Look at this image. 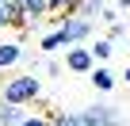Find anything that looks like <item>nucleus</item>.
Wrapping results in <instances>:
<instances>
[{"label":"nucleus","instance_id":"f03ea898","mask_svg":"<svg viewBox=\"0 0 130 126\" xmlns=\"http://www.w3.org/2000/svg\"><path fill=\"white\" fill-rule=\"evenodd\" d=\"M92 31H96V19H88V15H61L57 19V27H54V34H57V42L61 46H77V42H88L92 38Z\"/></svg>","mask_w":130,"mask_h":126},{"label":"nucleus","instance_id":"7ed1b4c3","mask_svg":"<svg viewBox=\"0 0 130 126\" xmlns=\"http://www.w3.org/2000/svg\"><path fill=\"white\" fill-rule=\"evenodd\" d=\"M65 69L69 73H77V77H88L92 69H96V57H92V50L84 46V42H77V46H65Z\"/></svg>","mask_w":130,"mask_h":126},{"label":"nucleus","instance_id":"9b49d317","mask_svg":"<svg viewBox=\"0 0 130 126\" xmlns=\"http://www.w3.org/2000/svg\"><path fill=\"white\" fill-rule=\"evenodd\" d=\"M54 126H88L84 122V111H61V115H50Z\"/></svg>","mask_w":130,"mask_h":126},{"label":"nucleus","instance_id":"f8f14e48","mask_svg":"<svg viewBox=\"0 0 130 126\" xmlns=\"http://www.w3.org/2000/svg\"><path fill=\"white\" fill-rule=\"evenodd\" d=\"M103 4H107V0H80V4H77V15H88V19H96V15L103 12Z\"/></svg>","mask_w":130,"mask_h":126},{"label":"nucleus","instance_id":"0eeeda50","mask_svg":"<svg viewBox=\"0 0 130 126\" xmlns=\"http://www.w3.org/2000/svg\"><path fill=\"white\" fill-rule=\"evenodd\" d=\"M19 61H23V46H19V42H4V38H0V73L15 69Z\"/></svg>","mask_w":130,"mask_h":126},{"label":"nucleus","instance_id":"39448f33","mask_svg":"<svg viewBox=\"0 0 130 126\" xmlns=\"http://www.w3.org/2000/svg\"><path fill=\"white\" fill-rule=\"evenodd\" d=\"M4 27H31V19L15 8V0H0V31H4Z\"/></svg>","mask_w":130,"mask_h":126},{"label":"nucleus","instance_id":"1a4fd4ad","mask_svg":"<svg viewBox=\"0 0 130 126\" xmlns=\"http://www.w3.org/2000/svg\"><path fill=\"white\" fill-rule=\"evenodd\" d=\"M15 8H19V12H23V15L35 23V27H38V19H42V15H50L46 0H15Z\"/></svg>","mask_w":130,"mask_h":126},{"label":"nucleus","instance_id":"2eb2a0df","mask_svg":"<svg viewBox=\"0 0 130 126\" xmlns=\"http://www.w3.org/2000/svg\"><path fill=\"white\" fill-rule=\"evenodd\" d=\"M107 38H111V42H122V38H126V27H122V23H107Z\"/></svg>","mask_w":130,"mask_h":126},{"label":"nucleus","instance_id":"6e6552de","mask_svg":"<svg viewBox=\"0 0 130 126\" xmlns=\"http://www.w3.org/2000/svg\"><path fill=\"white\" fill-rule=\"evenodd\" d=\"M88 84H92L96 92H111V88H115V73H111L107 65H96V69L88 73Z\"/></svg>","mask_w":130,"mask_h":126},{"label":"nucleus","instance_id":"20e7f679","mask_svg":"<svg viewBox=\"0 0 130 126\" xmlns=\"http://www.w3.org/2000/svg\"><path fill=\"white\" fill-rule=\"evenodd\" d=\"M84 122H88V126H122L126 118H122L119 107H111V103H92V107H84Z\"/></svg>","mask_w":130,"mask_h":126},{"label":"nucleus","instance_id":"423d86ee","mask_svg":"<svg viewBox=\"0 0 130 126\" xmlns=\"http://www.w3.org/2000/svg\"><path fill=\"white\" fill-rule=\"evenodd\" d=\"M31 115V107L23 103H8V99H0V126H19L23 118Z\"/></svg>","mask_w":130,"mask_h":126},{"label":"nucleus","instance_id":"4468645a","mask_svg":"<svg viewBox=\"0 0 130 126\" xmlns=\"http://www.w3.org/2000/svg\"><path fill=\"white\" fill-rule=\"evenodd\" d=\"M19 126H54V118H50V115H35V111H31Z\"/></svg>","mask_w":130,"mask_h":126},{"label":"nucleus","instance_id":"9d476101","mask_svg":"<svg viewBox=\"0 0 130 126\" xmlns=\"http://www.w3.org/2000/svg\"><path fill=\"white\" fill-rule=\"evenodd\" d=\"M92 57H96V65H107V61L115 57V42L111 38H96V46H88Z\"/></svg>","mask_w":130,"mask_h":126},{"label":"nucleus","instance_id":"dca6fc26","mask_svg":"<svg viewBox=\"0 0 130 126\" xmlns=\"http://www.w3.org/2000/svg\"><path fill=\"white\" fill-rule=\"evenodd\" d=\"M122 80H126V84H130V65H126V73H122Z\"/></svg>","mask_w":130,"mask_h":126},{"label":"nucleus","instance_id":"f257e3e1","mask_svg":"<svg viewBox=\"0 0 130 126\" xmlns=\"http://www.w3.org/2000/svg\"><path fill=\"white\" fill-rule=\"evenodd\" d=\"M38 96H42V80H38L35 73H23V77H12V80L0 84V99H8V103H23V107H31Z\"/></svg>","mask_w":130,"mask_h":126},{"label":"nucleus","instance_id":"ddd939ff","mask_svg":"<svg viewBox=\"0 0 130 126\" xmlns=\"http://www.w3.org/2000/svg\"><path fill=\"white\" fill-rule=\"evenodd\" d=\"M38 46H42V53H54V50H61V42H57V34H54V31H46Z\"/></svg>","mask_w":130,"mask_h":126}]
</instances>
